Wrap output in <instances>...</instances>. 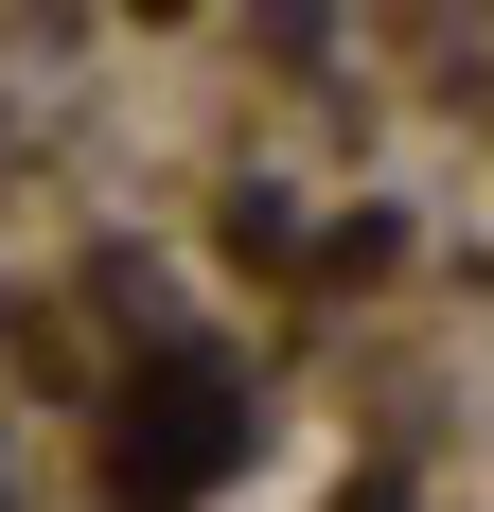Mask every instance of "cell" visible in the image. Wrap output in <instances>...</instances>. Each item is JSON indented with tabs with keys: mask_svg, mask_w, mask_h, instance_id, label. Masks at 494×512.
<instances>
[{
	"mask_svg": "<svg viewBox=\"0 0 494 512\" xmlns=\"http://www.w3.org/2000/svg\"><path fill=\"white\" fill-rule=\"evenodd\" d=\"M230 442H247V389H230V371H142L124 424H106V477L159 512V495H195V477H230Z\"/></svg>",
	"mask_w": 494,
	"mask_h": 512,
	"instance_id": "obj_1",
	"label": "cell"
},
{
	"mask_svg": "<svg viewBox=\"0 0 494 512\" xmlns=\"http://www.w3.org/2000/svg\"><path fill=\"white\" fill-rule=\"evenodd\" d=\"M336 512H406V495H389V477H371V495H336Z\"/></svg>",
	"mask_w": 494,
	"mask_h": 512,
	"instance_id": "obj_2",
	"label": "cell"
}]
</instances>
